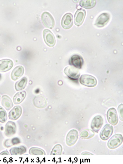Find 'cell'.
I'll use <instances>...</instances> for the list:
<instances>
[{
    "mask_svg": "<svg viewBox=\"0 0 123 164\" xmlns=\"http://www.w3.org/2000/svg\"><path fill=\"white\" fill-rule=\"evenodd\" d=\"M79 82L82 85L88 87H94L97 84L96 79L89 74H82L81 76Z\"/></svg>",
    "mask_w": 123,
    "mask_h": 164,
    "instance_id": "cell-1",
    "label": "cell"
},
{
    "mask_svg": "<svg viewBox=\"0 0 123 164\" xmlns=\"http://www.w3.org/2000/svg\"><path fill=\"white\" fill-rule=\"evenodd\" d=\"M122 142L123 137L122 135L117 134L114 135L109 140L107 146L110 149H115L120 146Z\"/></svg>",
    "mask_w": 123,
    "mask_h": 164,
    "instance_id": "cell-2",
    "label": "cell"
},
{
    "mask_svg": "<svg viewBox=\"0 0 123 164\" xmlns=\"http://www.w3.org/2000/svg\"><path fill=\"white\" fill-rule=\"evenodd\" d=\"M42 22L45 27L49 29L53 28L55 25L54 19L52 15L48 12H43L41 15Z\"/></svg>",
    "mask_w": 123,
    "mask_h": 164,
    "instance_id": "cell-3",
    "label": "cell"
},
{
    "mask_svg": "<svg viewBox=\"0 0 123 164\" xmlns=\"http://www.w3.org/2000/svg\"><path fill=\"white\" fill-rule=\"evenodd\" d=\"M43 36L44 41L48 46L52 47L55 45L56 43L55 37L50 30L44 29L43 31Z\"/></svg>",
    "mask_w": 123,
    "mask_h": 164,
    "instance_id": "cell-4",
    "label": "cell"
},
{
    "mask_svg": "<svg viewBox=\"0 0 123 164\" xmlns=\"http://www.w3.org/2000/svg\"><path fill=\"white\" fill-rule=\"evenodd\" d=\"M64 73L70 79L73 80L77 79L80 76L78 69L72 66H68L64 69Z\"/></svg>",
    "mask_w": 123,
    "mask_h": 164,
    "instance_id": "cell-5",
    "label": "cell"
},
{
    "mask_svg": "<svg viewBox=\"0 0 123 164\" xmlns=\"http://www.w3.org/2000/svg\"><path fill=\"white\" fill-rule=\"evenodd\" d=\"M77 131L74 129L71 130L67 134L66 138V143L69 146L73 145L77 142L78 137Z\"/></svg>",
    "mask_w": 123,
    "mask_h": 164,
    "instance_id": "cell-6",
    "label": "cell"
},
{
    "mask_svg": "<svg viewBox=\"0 0 123 164\" xmlns=\"http://www.w3.org/2000/svg\"><path fill=\"white\" fill-rule=\"evenodd\" d=\"M113 131V128L112 126L106 124L105 125L100 133V137L103 140H106L112 135Z\"/></svg>",
    "mask_w": 123,
    "mask_h": 164,
    "instance_id": "cell-7",
    "label": "cell"
},
{
    "mask_svg": "<svg viewBox=\"0 0 123 164\" xmlns=\"http://www.w3.org/2000/svg\"><path fill=\"white\" fill-rule=\"evenodd\" d=\"M106 116L107 120L110 124L113 126L117 124L118 119L117 112L115 108H111L109 109L107 111Z\"/></svg>",
    "mask_w": 123,
    "mask_h": 164,
    "instance_id": "cell-8",
    "label": "cell"
},
{
    "mask_svg": "<svg viewBox=\"0 0 123 164\" xmlns=\"http://www.w3.org/2000/svg\"><path fill=\"white\" fill-rule=\"evenodd\" d=\"M110 15L107 13L101 14L96 20L95 25L97 27H101L105 26L109 22Z\"/></svg>",
    "mask_w": 123,
    "mask_h": 164,
    "instance_id": "cell-9",
    "label": "cell"
},
{
    "mask_svg": "<svg viewBox=\"0 0 123 164\" xmlns=\"http://www.w3.org/2000/svg\"><path fill=\"white\" fill-rule=\"evenodd\" d=\"M73 24L72 14L70 13L65 14L61 20V24L62 27L65 29H69L72 26Z\"/></svg>",
    "mask_w": 123,
    "mask_h": 164,
    "instance_id": "cell-10",
    "label": "cell"
},
{
    "mask_svg": "<svg viewBox=\"0 0 123 164\" xmlns=\"http://www.w3.org/2000/svg\"><path fill=\"white\" fill-rule=\"evenodd\" d=\"M103 122L102 117L99 115L95 116L91 123V128L94 132L97 133L101 128Z\"/></svg>",
    "mask_w": 123,
    "mask_h": 164,
    "instance_id": "cell-11",
    "label": "cell"
},
{
    "mask_svg": "<svg viewBox=\"0 0 123 164\" xmlns=\"http://www.w3.org/2000/svg\"><path fill=\"white\" fill-rule=\"evenodd\" d=\"M86 15L85 10L80 8L76 11L74 16V23L77 26H81L83 23Z\"/></svg>",
    "mask_w": 123,
    "mask_h": 164,
    "instance_id": "cell-12",
    "label": "cell"
},
{
    "mask_svg": "<svg viewBox=\"0 0 123 164\" xmlns=\"http://www.w3.org/2000/svg\"><path fill=\"white\" fill-rule=\"evenodd\" d=\"M69 64L77 69H81L84 63L82 57L78 54L73 55L70 58Z\"/></svg>",
    "mask_w": 123,
    "mask_h": 164,
    "instance_id": "cell-13",
    "label": "cell"
},
{
    "mask_svg": "<svg viewBox=\"0 0 123 164\" xmlns=\"http://www.w3.org/2000/svg\"><path fill=\"white\" fill-rule=\"evenodd\" d=\"M16 131L15 123L11 121H9L5 125V134L7 137H10L15 134Z\"/></svg>",
    "mask_w": 123,
    "mask_h": 164,
    "instance_id": "cell-14",
    "label": "cell"
},
{
    "mask_svg": "<svg viewBox=\"0 0 123 164\" xmlns=\"http://www.w3.org/2000/svg\"><path fill=\"white\" fill-rule=\"evenodd\" d=\"M13 65V62L10 59H5L0 60V72H4L10 70Z\"/></svg>",
    "mask_w": 123,
    "mask_h": 164,
    "instance_id": "cell-15",
    "label": "cell"
},
{
    "mask_svg": "<svg viewBox=\"0 0 123 164\" xmlns=\"http://www.w3.org/2000/svg\"><path fill=\"white\" fill-rule=\"evenodd\" d=\"M22 112V108L21 106H15L9 113L8 117L9 119L14 120L17 119L21 116Z\"/></svg>",
    "mask_w": 123,
    "mask_h": 164,
    "instance_id": "cell-16",
    "label": "cell"
},
{
    "mask_svg": "<svg viewBox=\"0 0 123 164\" xmlns=\"http://www.w3.org/2000/svg\"><path fill=\"white\" fill-rule=\"evenodd\" d=\"M24 69L21 66L16 67L12 70L11 74V78L14 81L19 79L24 74Z\"/></svg>",
    "mask_w": 123,
    "mask_h": 164,
    "instance_id": "cell-17",
    "label": "cell"
},
{
    "mask_svg": "<svg viewBox=\"0 0 123 164\" xmlns=\"http://www.w3.org/2000/svg\"><path fill=\"white\" fill-rule=\"evenodd\" d=\"M33 102L34 105L39 108H44L46 105V101L45 98L40 95L35 96L33 99Z\"/></svg>",
    "mask_w": 123,
    "mask_h": 164,
    "instance_id": "cell-18",
    "label": "cell"
},
{
    "mask_svg": "<svg viewBox=\"0 0 123 164\" xmlns=\"http://www.w3.org/2000/svg\"><path fill=\"white\" fill-rule=\"evenodd\" d=\"M2 104L7 110H10L13 106L11 98L6 95H3L2 97Z\"/></svg>",
    "mask_w": 123,
    "mask_h": 164,
    "instance_id": "cell-19",
    "label": "cell"
},
{
    "mask_svg": "<svg viewBox=\"0 0 123 164\" xmlns=\"http://www.w3.org/2000/svg\"><path fill=\"white\" fill-rule=\"evenodd\" d=\"M26 151V148L23 146L14 147L10 150V154L12 155H20L25 153Z\"/></svg>",
    "mask_w": 123,
    "mask_h": 164,
    "instance_id": "cell-20",
    "label": "cell"
},
{
    "mask_svg": "<svg viewBox=\"0 0 123 164\" xmlns=\"http://www.w3.org/2000/svg\"><path fill=\"white\" fill-rule=\"evenodd\" d=\"M26 93L25 91H20L17 93L13 98V101L14 104L20 103L24 100L26 96Z\"/></svg>",
    "mask_w": 123,
    "mask_h": 164,
    "instance_id": "cell-21",
    "label": "cell"
},
{
    "mask_svg": "<svg viewBox=\"0 0 123 164\" xmlns=\"http://www.w3.org/2000/svg\"><path fill=\"white\" fill-rule=\"evenodd\" d=\"M95 134L94 132L89 129H84L80 133L79 136L82 139H88L93 137Z\"/></svg>",
    "mask_w": 123,
    "mask_h": 164,
    "instance_id": "cell-22",
    "label": "cell"
},
{
    "mask_svg": "<svg viewBox=\"0 0 123 164\" xmlns=\"http://www.w3.org/2000/svg\"><path fill=\"white\" fill-rule=\"evenodd\" d=\"M95 0H81L79 2L80 6L86 9H90L93 7L96 4Z\"/></svg>",
    "mask_w": 123,
    "mask_h": 164,
    "instance_id": "cell-23",
    "label": "cell"
},
{
    "mask_svg": "<svg viewBox=\"0 0 123 164\" xmlns=\"http://www.w3.org/2000/svg\"><path fill=\"white\" fill-rule=\"evenodd\" d=\"M27 82L26 77H24L17 81L15 84V88L16 91H19L24 89Z\"/></svg>",
    "mask_w": 123,
    "mask_h": 164,
    "instance_id": "cell-24",
    "label": "cell"
},
{
    "mask_svg": "<svg viewBox=\"0 0 123 164\" xmlns=\"http://www.w3.org/2000/svg\"><path fill=\"white\" fill-rule=\"evenodd\" d=\"M20 143V140L18 138H14L6 140L4 142V145L6 147H9L11 146L18 144Z\"/></svg>",
    "mask_w": 123,
    "mask_h": 164,
    "instance_id": "cell-25",
    "label": "cell"
},
{
    "mask_svg": "<svg viewBox=\"0 0 123 164\" xmlns=\"http://www.w3.org/2000/svg\"><path fill=\"white\" fill-rule=\"evenodd\" d=\"M29 153L31 155H44L46 154V153L43 150L35 147L30 148L29 150Z\"/></svg>",
    "mask_w": 123,
    "mask_h": 164,
    "instance_id": "cell-26",
    "label": "cell"
},
{
    "mask_svg": "<svg viewBox=\"0 0 123 164\" xmlns=\"http://www.w3.org/2000/svg\"><path fill=\"white\" fill-rule=\"evenodd\" d=\"M62 151V147L60 144H57L53 148L50 155H61Z\"/></svg>",
    "mask_w": 123,
    "mask_h": 164,
    "instance_id": "cell-27",
    "label": "cell"
},
{
    "mask_svg": "<svg viewBox=\"0 0 123 164\" xmlns=\"http://www.w3.org/2000/svg\"><path fill=\"white\" fill-rule=\"evenodd\" d=\"M7 114L5 110L0 106V122L2 123L5 122L7 120Z\"/></svg>",
    "mask_w": 123,
    "mask_h": 164,
    "instance_id": "cell-28",
    "label": "cell"
},
{
    "mask_svg": "<svg viewBox=\"0 0 123 164\" xmlns=\"http://www.w3.org/2000/svg\"><path fill=\"white\" fill-rule=\"evenodd\" d=\"M118 111L119 114L120 119L123 121V104L120 105L118 107Z\"/></svg>",
    "mask_w": 123,
    "mask_h": 164,
    "instance_id": "cell-29",
    "label": "cell"
},
{
    "mask_svg": "<svg viewBox=\"0 0 123 164\" xmlns=\"http://www.w3.org/2000/svg\"><path fill=\"white\" fill-rule=\"evenodd\" d=\"M10 154L7 151H4L0 153L1 155H9Z\"/></svg>",
    "mask_w": 123,
    "mask_h": 164,
    "instance_id": "cell-30",
    "label": "cell"
},
{
    "mask_svg": "<svg viewBox=\"0 0 123 164\" xmlns=\"http://www.w3.org/2000/svg\"><path fill=\"white\" fill-rule=\"evenodd\" d=\"M81 154L82 155H93L92 153L88 152H86V151H85L84 152H83Z\"/></svg>",
    "mask_w": 123,
    "mask_h": 164,
    "instance_id": "cell-31",
    "label": "cell"
},
{
    "mask_svg": "<svg viewBox=\"0 0 123 164\" xmlns=\"http://www.w3.org/2000/svg\"><path fill=\"white\" fill-rule=\"evenodd\" d=\"M1 74H0V80L1 79Z\"/></svg>",
    "mask_w": 123,
    "mask_h": 164,
    "instance_id": "cell-32",
    "label": "cell"
},
{
    "mask_svg": "<svg viewBox=\"0 0 123 164\" xmlns=\"http://www.w3.org/2000/svg\"></svg>",
    "mask_w": 123,
    "mask_h": 164,
    "instance_id": "cell-33",
    "label": "cell"
}]
</instances>
